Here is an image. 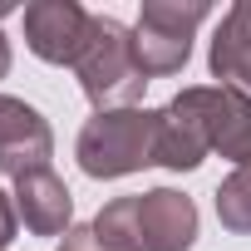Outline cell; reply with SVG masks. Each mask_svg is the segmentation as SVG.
<instances>
[{"label": "cell", "mask_w": 251, "mask_h": 251, "mask_svg": "<svg viewBox=\"0 0 251 251\" xmlns=\"http://www.w3.org/2000/svg\"><path fill=\"white\" fill-rule=\"evenodd\" d=\"M10 236V217H5V202H0V241Z\"/></svg>", "instance_id": "6da1fadb"}]
</instances>
